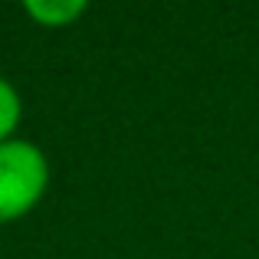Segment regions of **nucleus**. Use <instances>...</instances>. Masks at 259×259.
<instances>
[{"mask_svg": "<svg viewBox=\"0 0 259 259\" xmlns=\"http://www.w3.org/2000/svg\"><path fill=\"white\" fill-rule=\"evenodd\" d=\"M50 158L43 148L23 138L0 145V223H17L46 197Z\"/></svg>", "mask_w": 259, "mask_h": 259, "instance_id": "nucleus-1", "label": "nucleus"}, {"mask_svg": "<svg viewBox=\"0 0 259 259\" xmlns=\"http://www.w3.org/2000/svg\"><path fill=\"white\" fill-rule=\"evenodd\" d=\"M89 10L82 0H26L23 13L33 20L36 26L46 30H59V26H72L79 17Z\"/></svg>", "mask_w": 259, "mask_h": 259, "instance_id": "nucleus-2", "label": "nucleus"}, {"mask_svg": "<svg viewBox=\"0 0 259 259\" xmlns=\"http://www.w3.org/2000/svg\"><path fill=\"white\" fill-rule=\"evenodd\" d=\"M20 121H23V99L10 79L0 76V145L13 138Z\"/></svg>", "mask_w": 259, "mask_h": 259, "instance_id": "nucleus-3", "label": "nucleus"}]
</instances>
